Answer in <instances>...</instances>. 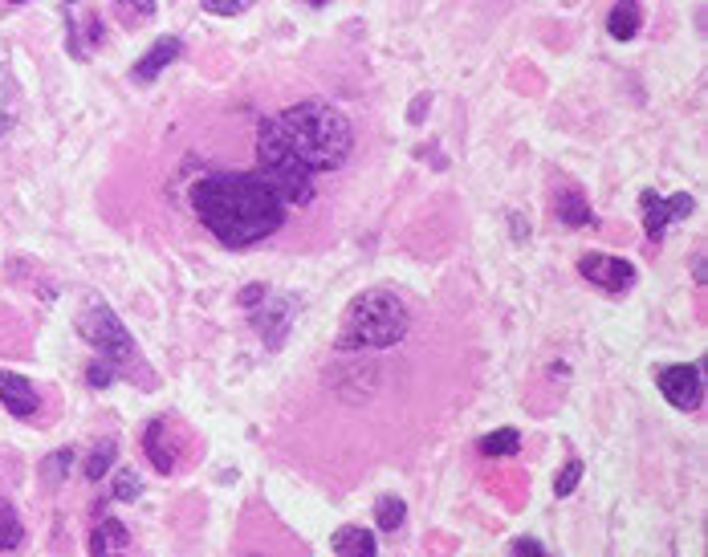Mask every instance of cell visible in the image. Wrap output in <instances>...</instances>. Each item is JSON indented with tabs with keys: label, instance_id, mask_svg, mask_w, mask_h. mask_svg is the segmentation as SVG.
Instances as JSON below:
<instances>
[{
	"label": "cell",
	"instance_id": "cell-1",
	"mask_svg": "<svg viewBox=\"0 0 708 557\" xmlns=\"http://www.w3.org/2000/svg\"><path fill=\"white\" fill-rule=\"evenodd\" d=\"M192 212L224 249H253L285 224V204L245 171L204 175L192 188Z\"/></svg>",
	"mask_w": 708,
	"mask_h": 557
},
{
	"label": "cell",
	"instance_id": "cell-2",
	"mask_svg": "<svg viewBox=\"0 0 708 557\" xmlns=\"http://www.w3.org/2000/svg\"><path fill=\"white\" fill-rule=\"evenodd\" d=\"M277 131L285 139V147L302 159L306 171H338L350 151H354V127L350 118L334 106V102H322V98H306L298 106L281 110L277 118Z\"/></svg>",
	"mask_w": 708,
	"mask_h": 557
},
{
	"label": "cell",
	"instance_id": "cell-3",
	"mask_svg": "<svg viewBox=\"0 0 708 557\" xmlns=\"http://www.w3.org/2000/svg\"><path fill=\"white\" fill-rule=\"evenodd\" d=\"M407 326V301L395 289H367L346 305L338 326V350H387L403 342Z\"/></svg>",
	"mask_w": 708,
	"mask_h": 557
},
{
	"label": "cell",
	"instance_id": "cell-4",
	"mask_svg": "<svg viewBox=\"0 0 708 557\" xmlns=\"http://www.w3.org/2000/svg\"><path fill=\"white\" fill-rule=\"evenodd\" d=\"M257 179L285 208H306L314 200V171H306L302 159L285 147L273 118L257 131Z\"/></svg>",
	"mask_w": 708,
	"mask_h": 557
},
{
	"label": "cell",
	"instance_id": "cell-5",
	"mask_svg": "<svg viewBox=\"0 0 708 557\" xmlns=\"http://www.w3.org/2000/svg\"><path fill=\"white\" fill-rule=\"evenodd\" d=\"M82 342H90L102 362H110L118 375H131L135 379V370H139V346L131 338V330L118 322V314L102 301V297H86L82 309H78V318H74Z\"/></svg>",
	"mask_w": 708,
	"mask_h": 557
},
{
	"label": "cell",
	"instance_id": "cell-6",
	"mask_svg": "<svg viewBox=\"0 0 708 557\" xmlns=\"http://www.w3.org/2000/svg\"><path fill=\"white\" fill-rule=\"evenodd\" d=\"M241 305L249 309V318H253L261 342L277 350L285 342L289 326H293V309H298V305H293V297L289 293H273L265 285H245L241 289Z\"/></svg>",
	"mask_w": 708,
	"mask_h": 557
},
{
	"label": "cell",
	"instance_id": "cell-7",
	"mask_svg": "<svg viewBox=\"0 0 708 557\" xmlns=\"http://www.w3.org/2000/svg\"><path fill=\"white\" fill-rule=\"evenodd\" d=\"M660 395L676 407V411H696L704 403V379L696 362H676V366H660Z\"/></svg>",
	"mask_w": 708,
	"mask_h": 557
},
{
	"label": "cell",
	"instance_id": "cell-8",
	"mask_svg": "<svg viewBox=\"0 0 708 557\" xmlns=\"http://www.w3.org/2000/svg\"><path fill=\"white\" fill-rule=\"evenodd\" d=\"M696 212V200L688 192H676V196H656V192H643L639 196V216H643V232L660 240L668 232L672 220H684Z\"/></svg>",
	"mask_w": 708,
	"mask_h": 557
},
{
	"label": "cell",
	"instance_id": "cell-9",
	"mask_svg": "<svg viewBox=\"0 0 708 557\" xmlns=\"http://www.w3.org/2000/svg\"><path fill=\"white\" fill-rule=\"evenodd\" d=\"M578 273L599 285L603 293H627L635 285V265L623 261V257H611V253H586L578 257Z\"/></svg>",
	"mask_w": 708,
	"mask_h": 557
},
{
	"label": "cell",
	"instance_id": "cell-10",
	"mask_svg": "<svg viewBox=\"0 0 708 557\" xmlns=\"http://www.w3.org/2000/svg\"><path fill=\"white\" fill-rule=\"evenodd\" d=\"M180 427H175L167 415H159V419H151L147 423V431H143V452H147V460L155 464V472H175V460H180Z\"/></svg>",
	"mask_w": 708,
	"mask_h": 557
},
{
	"label": "cell",
	"instance_id": "cell-11",
	"mask_svg": "<svg viewBox=\"0 0 708 557\" xmlns=\"http://www.w3.org/2000/svg\"><path fill=\"white\" fill-rule=\"evenodd\" d=\"M0 403H5V411L17 415V419H33L41 411L37 387L25 375H17V370H0Z\"/></svg>",
	"mask_w": 708,
	"mask_h": 557
},
{
	"label": "cell",
	"instance_id": "cell-12",
	"mask_svg": "<svg viewBox=\"0 0 708 557\" xmlns=\"http://www.w3.org/2000/svg\"><path fill=\"white\" fill-rule=\"evenodd\" d=\"M180 53H184V41H180V37H171V33H167V37H159V41H155V45H151L139 61H135V66H131V82L151 86V82H155V78L171 66V61L180 57Z\"/></svg>",
	"mask_w": 708,
	"mask_h": 557
},
{
	"label": "cell",
	"instance_id": "cell-13",
	"mask_svg": "<svg viewBox=\"0 0 708 557\" xmlns=\"http://www.w3.org/2000/svg\"><path fill=\"white\" fill-rule=\"evenodd\" d=\"M90 557H131V529L118 517H102L90 533Z\"/></svg>",
	"mask_w": 708,
	"mask_h": 557
},
{
	"label": "cell",
	"instance_id": "cell-14",
	"mask_svg": "<svg viewBox=\"0 0 708 557\" xmlns=\"http://www.w3.org/2000/svg\"><path fill=\"white\" fill-rule=\"evenodd\" d=\"M330 549H334V557H379L375 533L363 529V525H342V529H334Z\"/></svg>",
	"mask_w": 708,
	"mask_h": 557
},
{
	"label": "cell",
	"instance_id": "cell-15",
	"mask_svg": "<svg viewBox=\"0 0 708 557\" xmlns=\"http://www.w3.org/2000/svg\"><path fill=\"white\" fill-rule=\"evenodd\" d=\"M639 29H643V9L635 0H615V9L607 13V33L615 41H631Z\"/></svg>",
	"mask_w": 708,
	"mask_h": 557
},
{
	"label": "cell",
	"instance_id": "cell-16",
	"mask_svg": "<svg viewBox=\"0 0 708 557\" xmlns=\"http://www.w3.org/2000/svg\"><path fill=\"white\" fill-rule=\"evenodd\" d=\"M558 220L566 228H590V224H595V212H590V200L578 188H566L558 196Z\"/></svg>",
	"mask_w": 708,
	"mask_h": 557
},
{
	"label": "cell",
	"instance_id": "cell-17",
	"mask_svg": "<svg viewBox=\"0 0 708 557\" xmlns=\"http://www.w3.org/2000/svg\"><path fill=\"white\" fill-rule=\"evenodd\" d=\"M517 448H521V431H517V427H497V431H489V436L477 440V452H481V456H493V460L517 456Z\"/></svg>",
	"mask_w": 708,
	"mask_h": 557
},
{
	"label": "cell",
	"instance_id": "cell-18",
	"mask_svg": "<svg viewBox=\"0 0 708 557\" xmlns=\"http://www.w3.org/2000/svg\"><path fill=\"white\" fill-rule=\"evenodd\" d=\"M403 521H407V505L395 497V492H387V497L375 501V525H379L383 533H399Z\"/></svg>",
	"mask_w": 708,
	"mask_h": 557
},
{
	"label": "cell",
	"instance_id": "cell-19",
	"mask_svg": "<svg viewBox=\"0 0 708 557\" xmlns=\"http://www.w3.org/2000/svg\"><path fill=\"white\" fill-rule=\"evenodd\" d=\"M21 541H25V529H21L17 509L9 501H0V553H13Z\"/></svg>",
	"mask_w": 708,
	"mask_h": 557
},
{
	"label": "cell",
	"instance_id": "cell-20",
	"mask_svg": "<svg viewBox=\"0 0 708 557\" xmlns=\"http://www.w3.org/2000/svg\"><path fill=\"white\" fill-rule=\"evenodd\" d=\"M114 456H118V448H114V440H106V444H98L94 452H90V460H86V480H102L106 472H110V464H114Z\"/></svg>",
	"mask_w": 708,
	"mask_h": 557
},
{
	"label": "cell",
	"instance_id": "cell-21",
	"mask_svg": "<svg viewBox=\"0 0 708 557\" xmlns=\"http://www.w3.org/2000/svg\"><path fill=\"white\" fill-rule=\"evenodd\" d=\"M114 9L127 25H143L155 17V0H114Z\"/></svg>",
	"mask_w": 708,
	"mask_h": 557
},
{
	"label": "cell",
	"instance_id": "cell-22",
	"mask_svg": "<svg viewBox=\"0 0 708 557\" xmlns=\"http://www.w3.org/2000/svg\"><path fill=\"white\" fill-rule=\"evenodd\" d=\"M143 492V480L135 476V468H118V476H114V497L118 501H135Z\"/></svg>",
	"mask_w": 708,
	"mask_h": 557
},
{
	"label": "cell",
	"instance_id": "cell-23",
	"mask_svg": "<svg viewBox=\"0 0 708 557\" xmlns=\"http://www.w3.org/2000/svg\"><path fill=\"white\" fill-rule=\"evenodd\" d=\"M578 480H582V460H566V468L554 480V492H558V497H570V492L578 488Z\"/></svg>",
	"mask_w": 708,
	"mask_h": 557
},
{
	"label": "cell",
	"instance_id": "cell-24",
	"mask_svg": "<svg viewBox=\"0 0 708 557\" xmlns=\"http://www.w3.org/2000/svg\"><path fill=\"white\" fill-rule=\"evenodd\" d=\"M70 468H74V448H57V452L45 460V476H49V480H62Z\"/></svg>",
	"mask_w": 708,
	"mask_h": 557
},
{
	"label": "cell",
	"instance_id": "cell-25",
	"mask_svg": "<svg viewBox=\"0 0 708 557\" xmlns=\"http://www.w3.org/2000/svg\"><path fill=\"white\" fill-rule=\"evenodd\" d=\"M114 379H118V370H114L110 362H102V358L86 366V383H90V387H110Z\"/></svg>",
	"mask_w": 708,
	"mask_h": 557
},
{
	"label": "cell",
	"instance_id": "cell-26",
	"mask_svg": "<svg viewBox=\"0 0 708 557\" xmlns=\"http://www.w3.org/2000/svg\"><path fill=\"white\" fill-rule=\"evenodd\" d=\"M509 557H554L542 541H534V537H517L513 545H509Z\"/></svg>",
	"mask_w": 708,
	"mask_h": 557
},
{
	"label": "cell",
	"instance_id": "cell-27",
	"mask_svg": "<svg viewBox=\"0 0 708 557\" xmlns=\"http://www.w3.org/2000/svg\"><path fill=\"white\" fill-rule=\"evenodd\" d=\"M253 5V0H204V9L212 17H236V13H245Z\"/></svg>",
	"mask_w": 708,
	"mask_h": 557
},
{
	"label": "cell",
	"instance_id": "cell-28",
	"mask_svg": "<svg viewBox=\"0 0 708 557\" xmlns=\"http://www.w3.org/2000/svg\"><path fill=\"white\" fill-rule=\"evenodd\" d=\"M13 127V102L9 98H0V135H5Z\"/></svg>",
	"mask_w": 708,
	"mask_h": 557
},
{
	"label": "cell",
	"instance_id": "cell-29",
	"mask_svg": "<svg viewBox=\"0 0 708 557\" xmlns=\"http://www.w3.org/2000/svg\"><path fill=\"white\" fill-rule=\"evenodd\" d=\"M696 281L704 285V253H696Z\"/></svg>",
	"mask_w": 708,
	"mask_h": 557
},
{
	"label": "cell",
	"instance_id": "cell-30",
	"mask_svg": "<svg viewBox=\"0 0 708 557\" xmlns=\"http://www.w3.org/2000/svg\"><path fill=\"white\" fill-rule=\"evenodd\" d=\"M306 5H314V9H322V5H330V0H306Z\"/></svg>",
	"mask_w": 708,
	"mask_h": 557
},
{
	"label": "cell",
	"instance_id": "cell-31",
	"mask_svg": "<svg viewBox=\"0 0 708 557\" xmlns=\"http://www.w3.org/2000/svg\"><path fill=\"white\" fill-rule=\"evenodd\" d=\"M13 5H25V0H13Z\"/></svg>",
	"mask_w": 708,
	"mask_h": 557
},
{
	"label": "cell",
	"instance_id": "cell-32",
	"mask_svg": "<svg viewBox=\"0 0 708 557\" xmlns=\"http://www.w3.org/2000/svg\"><path fill=\"white\" fill-rule=\"evenodd\" d=\"M66 5H78V0H66Z\"/></svg>",
	"mask_w": 708,
	"mask_h": 557
}]
</instances>
